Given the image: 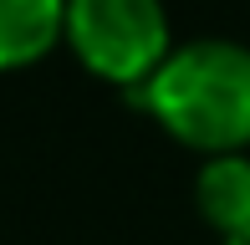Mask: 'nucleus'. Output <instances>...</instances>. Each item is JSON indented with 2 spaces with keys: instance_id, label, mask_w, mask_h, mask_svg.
<instances>
[{
  "instance_id": "5",
  "label": "nucleus",
  "mask_w": 250,
  "mask_h": 245,
  "mask_svg": "<svg viewBox=\"0 0 250 245\" xmlns=\"http://www.w3.org/2000/svg\"><path fill=\"white\" fill-rule=\"evenodd\" d=\"M220 245H250V230H245V235H235V240H220Z\"/></svg>"
},
{
  "instance_id": "3",
  "label": "nucleus",
  "mask_w": 250,
  "mask_h": 245,
  "mask_svg": "<svg viewBox=\"0 0 250 245\" xmlns=\"http://www.w3.org/2000/svg\"><path fill=\"white\" fill-rule=\"evenodd\" d=\"M66 41V0H0V72H26Z\"/></svg>"
},
{
  "instance_id": "1",
  "label": "nucleus",
  "mask_w": 250,
  "mask_h": 245,
  "mask_svg": "<svg viewBox=\"0 0 250 245\" xmlns=\"http://www.w3.org/2000/svg\"><path fill=\"white\" fill-rule=\"evenodd\" d=\"M143 107L174 143L214 153H250V46L230 36H199L164 57L138 87Z\"/></svg>"
},
{
  "instance_id": "4",
  "label": "nucleus",
  "mask_w": 250,
  "mask_h": 245,
  "mask_svg": "<svg viewBox=\"0 0 250 245\" xmlns=\"http://www.w3.org/2000/svg\"><path fill=\"white\" fill-rule=\"evenodd\" d=\"M194 209L220 240L250 230V153H214L194 174Z\"/></svg>"
},
{
  "instance_id": "2",
  "label": "nucleus",
  "mask_w": 250,
  "mask_h": 245,
  "mask_svg": "<svg viewBox=\"0 0 250 245\" xmlns=\"http://www.w3.org/2000/svg\"><path fill=\"white\" fill-rule=\"evenodd\" d=\"M82 72L107 87H133L164 66L174 51L164 0H66V41Z\"/></svg>"
}]
</instances>
